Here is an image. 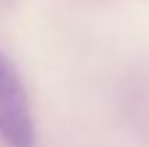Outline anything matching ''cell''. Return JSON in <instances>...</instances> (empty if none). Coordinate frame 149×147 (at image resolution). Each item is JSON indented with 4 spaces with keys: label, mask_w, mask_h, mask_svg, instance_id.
I'll use <instances>...</instances> for the list:
<instances>
[{
    "label": "cell",
    "mask_w": 149,
    "mask_h": 147,
    "mask_svg": "<svg viewBox=\"0 0 149 147\" xmlns=\"http://www.w3.org/2000/svg\"><path fill=\"white\" fill-rule=\"evenodd\" d=\"M0 137L10 147L34 145V123L24 86L15 66L0 52Z\"/></svg>",
    "instance_id": "6da1fadb"
}]
</instances>
